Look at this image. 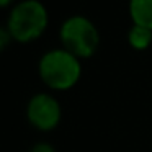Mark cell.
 <instances>
[{"label":"cell","mask_w":152,"mask_h":152,"mask_svg":"<svg viewBox=\"0 0 152 152\" xmlns=\"http://www.w3.org/2000/svg\"><path fill=\"white\" fill-rule=\"evenodd\" d=\"M0 38H2V41H0V48L5 49L7 44H8V39L12 38V34L8 33V30H2V31H0Z\"/></svg>","instance_id":"8"},{"label":"cell","mask_w":152,"mask_h":152,"mask_svg":"<svg viewBox=\"0 0 152 152\" xmlns=\"http://www.w3.org/2000/svg\"><path fill=\"white\" fill-rule=\"evenodd\" d=\"M48 26V12L38 0H25L12 10L7 30L12 39L30 43L43 34Z\"/></svg>","instance_id":"2"},{"label":"cell","mask_w":152,"mask_h":152,"mask_svg":"<svg viewBox=\"0 0 152 152\" xmlns=\"http://www.w3.org/2000/svg\"><path fill=\"white\" fill-rule=\"evenodd\" d=\"M79 57L66 49L49 51L39 62V75L48 87L54 90H67L74 87L80 79Z\"/></svg>","instance_id":"1"},{"label":"cell","mask_w":152,"mask_h":152,"mask_svg":"<svg viewBox=\"0 0 152 152\" xmlns=\"http://www.w3.org/2000/svg\"><path fill=\"white\" fill-rule=\"evenodd\" d=\"M31 152H54V149L53 145L46 144V142H39V144H36L31 149Z\"/></svg>","instance_id":"7"},{"label":"cell","mask_w":152,"mask_h":152,"mask_svg":"<svg viewBox=\"0 0 152 152\" xmlns=\"http://www.w3.org/2000/svg\"><path fill=\"white\" fill-rule=\"evenodd\" d=\"M61 41L75 57H90L98 48L100 36L95 25L85 17H70L61 28Z\"/></svg>","instance_id":"3"},{"label":"cell","mask_w":152,"mask_h":152,"mask_svg":"<svg viewBox=\"0 0 152 152\" xmlns=\"http://www.w3.org/2000/svg\"><path fill=\"white\" fill-rule=\"evenodd\" d=\"M128 39H129V44H131L134 49H139V51L147 49L149 44L152 43V30L139 26V25H134V26L129 30Z\"/></svg>","instance_id":"6"},{"label":"cell","mask_w":152,"mask_h":152,"mask_svg":"<svg viewBox=\"0 0 152 152\" xmlns=\"http://www.w3.org/2000/svg\"><path fill=\"white\" fill-rule=\"evenodd\" d=\"M26 113L30 123L41 131H49V129L56 128L61 119L59 103L46 93L34 95L28 103Z\"/></svg>","instance_id":"4"},{"label":"cell","mask_w":152,"mask_h":152,"mask_svg":"<svg viewBox=\"0 0 152 152\" xmlns=\"http://www.w3.org/2000/svg\"><path fill=\"white\" fill-rule=\"evenodd\" d=\"M10 2H12V0H0V5H2V7H7Z\"/></svg>","instance_id":"9"},{"label":"cell","mask_w":152,"mask_h":152,"mask_svg":"<svg viewBox=\"0 0 152 152\" xmlns=\"http://www.w3.org/2000/svg\"><path fill=\"white\" fill-rule=\"evenodd\" d=\"M129 13L134 25L152 30V0H131Z\"/></svg>","instance_id":"5"}]
</instances>
